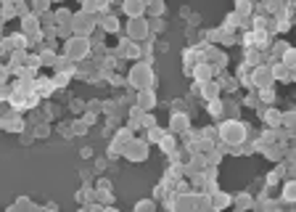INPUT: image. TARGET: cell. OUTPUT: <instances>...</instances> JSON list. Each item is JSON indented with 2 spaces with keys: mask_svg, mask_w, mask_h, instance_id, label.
Masks as SVG:
<instances>
[{
  "mask_svg": "<svg viewBox=\"0 0 296 212\" xmlns=\"http://www.w3.org/2000/svg\"><path fill=\"white\" fill-rule=\"evenodd\" d=\"M127 85L135 90H154V69H151V59L138 61L132 69L127 72Z\"/></svg>",
  "mask_w": 296,
  "mask_h": 212,
  "instance_id": "cell-1",
  "label": "cell"
},
{
  "mask_svg": "<svg viewBox=\"0 0 296 212\" xmlns=\"http://www.w3.org/2000/svg\"><path fill=\"white\" fill-rule=\"evenodd\" d=\"M217 135L222 138L225 146H240L248 135V125L240 122V119H225V122L217 127Z\"/></svg>",
  "mask_w": 296,
  "mask_h": 212,
  "instance_id": "cell-2",
  "label": "cell"
},
{
  "mask_svg": "<svg viewBox=\"0 0 296 212\" xmlns=\"http://www.w3.org/2000/svg\"><path fill=\"white\" fill-rule=\"evenodd\" d=\"M96 27H98L96 16H88L82 11L72 16V35H74V38H88L90 40V35L96 32Z\"/></svg>",
  "mask_w": 296,
  "mask_h": 212,
  "instance_id": "cell-3",
  "label": "cell"
},
{
  "mask_svg": "<svg viewBox=\"0 0 296 212\" xmlns=\"http://www.w3.org/2000/svg\"><path fill=\"white\" fill-rule=\"evenodd\" d=\"M90 53V40L88 38H72L64 43V56L66 59H72V61H82Z\"/></svg>",
  "mask_w": 296,
  "mask_h": 212,
  "instance_id": "cell-4",
  "label": "cell"
},
{
  "mask_svg": "<svg viewBox=\"0 0 296 212\" xmlns=\"http://www.w3.org/2000/svg\"><path fill=\"white\" fill-rule=\"evenodd\" d=\"M148 151H151V146H148L143 138H132L127 146H124V156H127V162H146L148 159Z\"/></svg>",
  "mask_w": 296,
  "mask_h": 212,
  "instance_id": "cell-5",
  "label": "cell"
},
{
  "mask_svg": "<svg viewBox=\"0 0 296 212\" xmlns=\"http://www.w3.org/2000/svg\"><path fill=\"white\" fill-rule=\"evenodd\" d=\"M127 38L140 43L148 38V19H130L127 22Z\"/></svg>",
  "mask_w": 296,
  "mask_h": 212,
  "instance_id": "cell-6",
  "label": "cell"
},
{
  "mask_svg": "<svg viewBox=\"0 0 296 212\" xmlns=\"http://www.w3.org/2000/svg\"><path fill=\"white\" fill-rule=\"evenodd\" d=\"M193 77H196V82H209V80H214V75H217V69L212 67V64H206V61H201V64H196L193 67V72H190Z\"/></svg>",
  "mask_w": 296,
  "mask_h": 212,
  "instance_id": "cell-7",
  "label": "cell"
},
{
  "mask_svg": "<svg viewBox=\"0 0 296 212\" xmlns=\"http://www.w3.org/2000/svg\"><path fill=\"white\" fill-rule=\"evenodd\" d=\"M220 82L217 80H209V82H198V96L204 98V101H214V98H220Z\"/></svg>",
  "mask_w": 296,
  "mask_h": 212,
  "instance_id": "cell-8",
  "label": "cell"
},
{
  "mask_svg": "<svg viewBox=\"0 0 296 212\" xmlns=\"http://www.w3.org/2000/svg\"><path fill=\"white\" fill-rule=\"evenodd\" d=\"M140 112H154L156 109V93L154 90H138V104H135Z\"/></svg>",
  "mask_w": 296,
  "mask_h": 212,
  "instance_id": "cell-9",
  "label": "cell"
},
{
  "mask_svg": "<svg viewBox=\"0 0 296 212\" xmlns=\"http://www.w3.org/2000/svg\"><path fill=\"white\" fill-rule=\"evenodd\" d=\"M228 204H233V196H230V193L217 191V193H212V196H209V209H214V212H222Z\"/></svg>",
  "mask_w": 296,
  "mask_h": 212,
  "instance_id": "cell-10",
  "label": "cell"
},
{
  "mask_svg": "<svg viewBox=\"0 0 296 212\" xmlns=\"http://www.w3.org/2000/svg\"><path fill=\"white\" fill-rule=\"evenodd\" d=\"M53 90H58V88H56V82H53V77H34V93L37 96L48 98Z\"/></svg>",
  "mask_w": 296,
  "mask_h": 212,
  "instance_id": "cell-11",
  "label": "cell"
},
{
  "mask_svg": "<svg viewBox=\"0 0 296 212\" xmlns=\"http://www.w3.org/2000/svg\"><path fill=\"white\" fill-rule=\"evenodd\" d=\"M96 22H98L100 30H104V32H111V35H116L119 30H122L119 19H116V16H111V14H106V16H96Z\"/></svg>",
  "mask_w": 296,
  "mask_h": 212,
  "instance_id": "cell-12",
  "label": "cell"
},
{
  "mask_svg": "<svg viewBox=\"0 0 296 212\" xmlns=\"http://www.w3.org/2000/svg\"><path fill=\"white\" fill-rule=\"evenodd\" d=\"M259 114H262V119L267 122V127H270V130L280 127V114H283V112H278L275 106H270V109H262V106H259Z\"/></svg>",
  "mask_w": 296,
  "mask_h": 212,
  "instance_id": "cell-13",
  "label": "cell"
},
{
  "mask_svg": "<svg viewBox=\"0 0 296 212\" xmlns=\"http://www.w3.org/2000/svg\"><path fill=\"white\" fill-rule=\"evenodd\" d=\"M188 125H190V117L188 114H172V122H170V133H188Z\"/></svg>",
  "mask_w": 296,
  "mask_h": 212,
  "instance_id": "cell-14",
  "label": "cell"
},
{
  "mask_svg": "<svg viewBox=\"0 0 296 212\" xmlns=\"http://www.w3.org/2000/svg\"><path fill=\"white\" fill-rule=\"evenodd\" d=\"M37 32H40V19H37L34 14L24 16V19H22V35H26V38H32V35H37Z\"/></svg>",
  "mask_w": 296,
  "mask_h": 212,
  "instance_id": "cell-15",
  "label": "cell"
},
{
  "mask_svg": "<svg viewBox=\"0 0 296 212\" xmlns=\"http://www.w3.org/2000/svg\"><path fill=\"white\" fill-rule=\"evenodd\" d=\"M122 11L130 16V19H143L146 3H135V0H127V3H122Z\"/></svg>",
  "mask_w": 296,
  "mask_h": 212,
  "instance_id": "cell-16",
  "label": "cell"
},
{
  "mask_svg": "<svg viewBox=\"0 0 296 212\" xmlns=\"http://www.w3.org/2000/svg\"><path fill=\"white\" fill-rule=\"evenodd\" d=\"M233 204H236V209H240V212H248V209L254 207V193H252V191L238 193V196L233 199Z\"/></svg>",
  "mask_w": 296,
  "mask_h": 212,
  "instance_id": "cell-17",
  "label": "cell"
},
{
  "mask_svg": "<svg viewBox=\"0 0 296 212\" xmlns=\"http://www.w3.org/2000/svg\"><path fill=\"white\" fill-rule=\"evenodd\" d=\"M77 201H80V207H88L96 201V188H90V186H82L77 191Z\"/></svg>",
  "mask_w": 296,
  "mask_h": 212,
  "instance_id": "cell-18",
  "label": "cell"
},
{
  "mask_svg": "<svg viewBox=\"0 0 296 212\" xmlns=\"http://www.w3.org/2000/svg\"><path fill=\"white\" fill-rule=\"evenodd\" d=\"M159 149L164 154H172V151H178V141H174V135L172 133H164V138L159 141Z\"/></svg>",
  "mask_w": 296,
  "mask_h": 212,
  "instance_id": "cell-19",
  "label": "cell"
},
{
  "mask_svg": "<svg viewBox=\"0 0 296 212\" xmlns=\"http://www.w3.org/2000/svg\"><path fill=\"white\" fill-rule=\"evenodd\" d=\"M37 56H40V67H53L58 53L50 51V48H40V53H37Z\"/></svg>",
  "mask_w": 296,
  "mask_h": 212,
  "instance_id": "cell-20",
  "label": "cell"
},
{
  "mask_svg": "<svg viewBox=\"0 0 296 212\" xmlns=\"http://www.w3.org/2000/svg\"><path fill=\"white\" fill-rule=\"evenodd\" d=\"M222 106H225V101H222V98L206 101V112H209L212 117H217V119H222Z\"/></svg>",
  "mask_w": 296,
  "mask_h": 212,
  "instance_id": "cell-21",
  "label": "cell"
},
{
  "mask_svg": "<svg viewBox=\"0 0 296 212\" xmlns=\"http://www.w3.org/2000/svg\"><path fill=\"white\" fill-rule=\"evenodd\" d=\"M280 199L288 201V204L296 199V183H294V180H286V183H283V196H280Z\"/></svg>",
  "mask_w": 296,
  "mask_h": 212,
  "instance_id": "cell-22",
  "label": "cell"
},
{
  "mask_svg": "<svg viewBox=\"0 0 296 212\" xmlns=\"http://www.w3.org/2000/svg\"><path fill=\"white\" fill-rule=\"evenodd\" d=\"M278 61H280V64H283V67H286V69H288V72H291V69L296 67V64H294V61H296V53H294V48H288V51H286V53H283V56H280V59H278Z\"/></svg>",
  "mask_w": 296,
  "mask_h": 212,
  "instance_id": "cell-23",
  "label": "cell"
},
{
  "mask_svg": "<svg viewBox=\"0 0 296 212\" xmlns=\"http://www.w3.org/2000/svg\"><path fill=\"white\" fill-rule=\"evenodd\" d=\"M259 104H262V101H264V104H272V101H275V88L270 85V88H259Z\"/></svg>",
  "mask_w": 296,
  "mask_h": 212,
  "instance_id": "cell-24",
  "label": "cell"
},
{
  "mask_svg": "<svg viewBox=\"0 0 296 212\" xmlns=\"http://www.w3.org/2000/svg\"><path fill=\"white\" fill-rule=\"evenodd\" d=\"M162 138H164V130H159V127H151V130H148V135L143 138V141H146L148 146H151V143H159Z\"/></svg>",
  "mask_w": 296,
  "mask_h": 212,
  "instance_id": "cell-25",
  "label": "cell"
},
{
  "mask_svg": "<svg viewBox=\"0 0 296 212\" xmlns=\"http://www.w3.org/2000/svg\"><path fill=\"white\" fill-rule=\"evenodd\" d=\"M69 80H72V72H56V77H53L56 88H66Z\"/></svg>",
  "mask_w": 296,
  "mask_h": 212,
  "instance_id": "cell-26",
  "label": "cell"
},
{
  "mask_svg": "<svg viewBox=\"0 0 296 212\" xmlns=\"http://www.w3.org/2000/svg\"><path fill=\"white\" fill-rule=\"evenodd\" d=\"M252 11H254L252 3H238L236 6V16H238V19H248V14H252Z\"/></svg>",
  "mask_w": 296,
  "mask_h": 212,
  "instance_id": "cell-27",
  "label": "cell"
},
{
  "mask_svg": "<svg viewBox=\"0 0 296 212\" xmlns=\"http://www.w3.org/2000/svg\"><path fill=\"white\" fill-rule=\"evenodd\" d=\"M135 212H156V201L154 199H143L135 204Z\"/></svg>",
  "mask_w": 296,
  "mask_h": 212,
  "instance_id": "cell-28",
  "label": "cell"
},
{
  "mask_svg": "<svg viewBox=\"0 0 296 212\" xmlns=\"http://www.w3.org/2000/svg\"><path fill=\"white\" fill-rule=\"evenodd\" d=\"M24 67L37 72V69H40V56H37V53H26V64H24Z\"/></svg>",
  "mask_w": 296,
  "mask_h": 212,
  "instance_id": "cell-29",
  "label": "cell"
},
{
  "mask_svg": "<svg viewBox=\"0 0 296 212\" xmlns=\"http://www.w3.org/2000/svg\"><path fill=\"white\" fill-rule=\"evenodd\" d=\"M16 207L22 209V212H32V207H34V204H32V199H26V196H18V199H16Z\"/></svg>",
  "mask_w": 296,
  "mask_h": 212,
  "instance_id": "cell-30",
  "label": "cell"
},
{
  "mask_svg": "<svg viewBox=\"0 0 296 212\" xmlns=\"http://www.w3.org/2000/svg\"><path fill=\"white\" fill-rule=\"evenodd\" d=\"M140 127H146V130H151V127H156V117L151 112H146L143 119H140Z\"/></svg>",
  "mask_w": 296,
  "mask_h": 212,
  "instance_id": "cell-31",
  "label": "cell"
},
{
  "mask_svg": "<svg viewBox=\"0 0 296 212\" xmlns=\"http://www.w3.org/2000/svg\"><path fill=\"white\" fill-rule=\"evenodd\" d=\"M14 96V88L11 85H0V104H8V98Z\"/></svg>",
  "mask_w": 296,
  "mask_h": 212,
  "instance_id": "cell-32",
  "label": "cell"
},
{
  "mask_svg": "<svg viewBox=\"0 0 296 212\" xmlns=\"http://www.w3.org/2000/svg\"><path fill=\"white\" fill-rule=\"evenodd\" d=\"M146 11L154 14V19H159V14H164V3H151V6H146Z\"/></svg>",
  "mask_w": 296,
  "mask_h": 212,
  "instance_id": "cell-33",
  "label": "cell"
},
{
  "mask_svg": "<svg viewBox=\"0 0 296 212\" xmlns=\"http://www.w3.org/2000/svg\"><path fill=\"white\" fill-rule=\"evenodd\" d=\"M50 135V125H37V130H34V138H48Z\"/></svg>",
  "mask_w": 296,
  "mask_h": 212,
  "instance_id": "cell-34",
  "label": "cell"
},
{
  "mask_svg": "<svg viewBox=\"0 0 296 212\" xmlns=\"http://www.w3.org/2000/svg\"><path fill=\"white\" fill-rule=\"evenodd\" d=\"M8 77H11V72H8L6 64H0V85H8Z\"/></svg>",
  "mask_w": 296,
  "mask_h": 212,
  "instance_id": "cell-35",
  "label": "cell"
},
{
  "mask_svg": "<svg viewBox=\"0 0 296 212\" xmlns=\"http://www.w3.org/2000/svg\"><path fill=\"white\" fill-rule=\"evenodd\" d=\"M244 104H246L248 109H259V98H256L254 93H248V96H246V101H244Z\"/></svg>",
  "mask_w": 296,
  "mask_h": 212,
  "instance_id": "cell-36",
  "label": "cell"
},
{
  "mask_svg": "<svg viewBox=\"0 0 296 212\" xmlns=\"http://www.w3.org/2000/svg\"><path fill=\"white\" fill-rule=\"evenodd\" d=\"M280 183V178H278V172H270L267 175V186H278Z\"/></svg>",
  "mask_w": 296,
  "mask_h": 212,
  "instance_id": "cell-37",
  "label": "cell"
},
{
  "mask_svg": "<svg viewBox=\"0 0 296 212\" xmlns=\"http://www.w3.org/2000/svg\"><path fill=\"white\" fill-rule=\"evenodd\" d=\"M80 156H82V159H90V156H92V149H90V146H85V149H80Z\"/></svg>",
  "mask_w": 296,
  "mask_h": 212,
  "instance_id": "cell-38",
  "label": "cell"
},
{
  "mask_svg": "<svg viewBox=\"0 0 296 212\" xmlns=\"http://www.w3.org/2000/svg\"><path fill=\"white\" fill-rule=\"evenodd\" d=\"M6 212H22V209H18V207H16V204H11V207H8V209H6Z\"/></svg>",
  "mask_w": 296,
  "mask_h": 212,
  "instance_id": "cell-39",
  "label": "cell"
},
{
  "mask_svg": "<svg viewBox=\"0 0 296 212\" xmlns=\"http://www.w3.org/2000/svg\"><path fill=\"white\" fill-rule=\"evenodd\" d=\"M100 212H119V209H114V207H104V209H100Z\"/></svg>",
  "mask_w": 296,
  "mask_h": 212,
  "instance_id": "cell-40",
  "label": "cell"
},
{
  "mask_svg": "<svg viewBox=\"0 0 296 212\" xmlns=\"http://www.w3.org/2000/svg\"><path fill=\"white\" fill-rule=\"evenodd\" d=\"M77 212H88V207H80V209H77Z\"/></svg>",
  "mask_w": 296,
  "mask_h": 212,
  "instance_id": "cell-41",
  "label": "cell"
}]
</instances>
